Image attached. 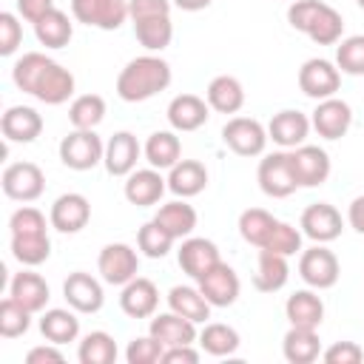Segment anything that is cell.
I'll list each match as a JSON object with an SVG mask.
<instances>
[{
    "instance_id": "cell-1",
    "label": "cell",
    "mask_w": 364,
    "mask_h": 364,
    "mask_svg": "<svg viewBox=\"0 0 364 364\" xmlns=\"http://www.w3.org/2000/svg\"><path fill=\"white\" fill-rule=\"evenodd\" d=\"M11 80L20 91L31 94L34 100L46 102V105H63L74 97V74L68 68H63L57 60L40 54V51H26L14 68H11Z\"/></svg>"
},
{
    "instance_id": "cell-2",
    "label": "cell",
    "mask_w": 364,
    "mask_h": 364,
    "mask_svg": "<svg viewBox=\"0 0 364 364\" xmlns=\"http://www.w3.org/2000/svg\"><path fill=\"white\" fill-rule=\"evenodd\" d=\"M171 65L156 54H142L125 63L117 77V97L125 102H145L171 85Z\"/></svg>"
},
{
    "instance_id": "cell-3",
    "label": "cell",
    "mask_w": 364,
    "mask_h": 364,
    "mask_svg": "<svg viewBox=\"0 0 364 364\" xmlns=\"http://www.w3.org/2000/svg\"><path fill=\"white\" fill-rule=\"evenodd\" d=\"M256 179H259L262 193H267V196H273V199L290 196V193L299 188L296 168H293V154H290V151L267 154V156L259 162Z\"/></svg>"
},
{
    "instance_id": "cell-4",
    "label": "cell",
    "mask_w": 364,
    "mask_h": 364,
    "mask_svg": "<svg viewBox=\"0 0 364 364\" xmlns=\"http://www.w3.org/2000/svg\"><path fill=\"white\" fill-rule=\"evenodd\" d=\"M102 156H105V145L94 131L74 128L60 142V162L71 171H91L102 162Z\"/></svg>"
},
{
    "instance_id": "cell-5",
    "label": "cell",
    "mask_w": 364,
    "mask_h": 364,
    "mask_svg": "<svg viewBox=\"0 0 364 364\" xmlns=\"http://www.w3.org/2000/svg\"><path fill=\"white\" fill-rule=\"evenodd\" d=\"M267 128L253 117H230L222 128V142L239 156H259L267 145Z\"/></svg>"
},
{
    "instance_id": "cell-6",
    "label": "cell",
    "mask_w": 364,
    "mask_h": 364,
    "mask_svg": "<svg viewBox=\"0 0 364 364\" xmlns=\"http://www.w3.org/2000/svg\"><path fill=\"white\" fill-rule=\"evenodd\" d=\"M71 14L77 23L102 31H117L131 17L128 0H71Z\"/></svg>"
},
{
    "instance_id": "cell-7",
    "label": "cell",
    "mask_w": 364,
    "mask_h": 364,
    "mask_svg": "<svg viewBox=\"0 0 364 364\" xmlns=\"http://www.w3.org/2000/svg\"><path fill=\"white\" fill-rule=\"evenodd\" d=\"M3 193L14 202H34L46 191V173L34 162H11L0 176Z\"/></svg>"
},
{
    "instance_id": "cell-8",
    "label": "cell",
    "mask_w": 364,
    "mask_h": 364,
    "mask_svg": "<svg viewBox=\"0 0 364 364\" xmlns=\"http://www.w3.org/2000/svg\"><path fill=\"white\" fill-rule=\"evenodd\" d=\"M97 270L102 276L105 284H128L131 279H136V270H139V256L131 245L125 242H111L100 250L97 256Z\"/></svg>"
},
{
    "instance_id": "cell-9",
    "label": "cell",
    "mask_w": 364,
    "mask_h": 364,
    "mask_svg": "<svg viewBox=\"0 0 364 364\" xmlns=\"http://www.w3.org/2000/svg\"><path fill=\"white\" fill-rule=\"evenodd\" d=\"M338 273H341L338 259H336V253L327 250L324 245L316 242V247L301 250V256H299V276H301V282H304L307 287H313V290H327V287H333V284L338 282Z\"/></svg>"
},
{
    "instance_id": "cell-10",
    "label": "cell",
    "mask_w": 364,
    "mask_h": 364,
    "mask_svg": "<svg viewBox=\"0 0 364 364\" xmlns=\"http://www.w3.org/2000/svg\"><path fill=\"white\" fill-rule=\"evenodd\" d=\"M341 85V71L338 65H333L330 60L313 57L299 68V88L310 97V100H327L336 97Z\"/></svg>"
},
{
    "instance_id": "cell-11",
    "label": "cell",
    "mask_w": 364,
    "mask_h": 364,
    "mask_svg": "<svg viewBox=\"0 0 364 364\" xmlns=\"http://www.w3.org/2000/svg\"><path fill=\"white\" fill-rule=\"evenodd\" d=\"M196 287L210 301V307H230L239 299L242 282H239V276H236V270L230 264L216 262L205 276L196 279Z\"/></svg>"
},
{
    "instance_id": "cell-12",
    "label": "cell",
    "mask_w": 364,
    "mask_h": 364,
    "mask_svg": "<svg viewBox=\"0 0 364 364\" xmlns=\"http://www.w3.org/2000/svg\"><path fill=\"white\" fill-rule=\"evenodd\" d=\"M299 225H301V233L307 239H313L318 245H327V242H333V239L341 236L344 219H341V213L330 202H313V205L304 208Z\"/></svg>"
},
{
    "instance_id": "cell-13",
    "label": "cell",
    "mask_w": 364,
    "mask_h": 364,
    "mask_svg": "<svg viewBox=\"0 0 364 364\" xmlns=\"http://www.w3.org/2000/svg\"><path fill=\"white\" fill-rule=\"evenodd\" d=\"M310 125L324 139H341L353 125V108L338 97L318 100V105H316V111L310 117Z\"/></svg>"
},
{
    "instance_id": "cell-14",
    "label": "cell",
    "mask_w": 364,
    "mask_h": 364,
    "mask_svg": "<svg viewBox=\"0 0 364 364\" xmlns=\"http://www.w3.org/2000/svg\"><path fill=\"white\" fill-rule=\"evenodd\" d=\"M63 296H65L68 307L77 310V313H97L102 307V301H105L102 284L85 270L68 273V279L63 282Z\"/></svg>"
},
{
    "instance_id": "cell-15",
    "label": "cell",
    "mask_w": 364,
    "mask_h": 364,
    "mask_svg": "<svg viewBox=\"0 0 364 364\" xmlns=\"http://www.w3.org/2000/svg\"><path fill=\"white\" fill-rule=\"evenodd\" d=\"M91 219V205L82 193H63L54 199L51 205V213H48V222L54 230L60 233H80Z\"/></svg>"
},
{
    "instance_id": "cell-16",
    "label": "cell",
    "mask_w": 364,
    "mask_h": 364,
    "mask_svg": "<svg viewBox=\"0 0 364 364\" xmlns=\"http://www.w3.org/2000/svg\"><path fill=\"white\" fill-rule=\"evenodd\" d=\"M293 154V168H296V179L299 188H318L327 182L330 176V156L324 148L318 145H299L290 151Z\"/></svg>"
},
{
    "instance_id": "cell-17",
    "label": "cell",
    "mask_w": 364,
    "mask_h": 364,
    "mask_svg": "<svg viewBox=\"0 0 364 364\" xmlns=\"http://www.w3.org/2000/svg\"><path fill=\"white\" fill-rule=\"evenodd\" d=\"M176 262L182 267V273H188L193 282L199 276H205L219 259V247L210 242V239H202V236H188L182 239L179 250H176Z\"/></svg>"
},
{
    "instance_id": "cell-18",
    "label": "cell",
    "mask_w": 364,
    "mask_h": 364,
    "mask_svg": "<svg viewBox=\"0 0 364 364\" xmlns=\"http://www.w3.org/2000/svg\"><path fill=\"white\" fill-rule=\"evenodd\" d=\"M310 117L293 108H284L279 114H273L270 125H267V136L279 145V148H299L304 145L307 134H310Z\"/></svg>"
},
{
    "instance_id": "cell-19",
    "label": "cell",
    "mask_w": 364,
    "mask_h": 364,
    "mask_svg": "<svg viewBox=\"0 0 364 364\" xmlns=\"http://www.w3.org/2000/svg\"><path fill=\"white\" fill-rule=\"evenodd\" d=\"M142 148L136 142V136L131 131H117L108 142H105V156H102V165L111 176H128L134 168H136V159H139Z\"/></svg>"
},
{
    "instance_id": "cell-20",
    "label": "cell",
    "mask_w": 364,
    "mask_h": 364,
    "mask_svg": "<svg viewBox=\"0 0 364 364\" xmlns=\"http://www.w3.org/2000/svg\"><path fill=\"white\" fill-rule=\"evenodd\" d=\"M168 188V179H162V173L156 168H142V171H131L125 176V199L136 208H148V205H156L162 199Z\"/></svg>"
},
{
    "instance_id": "cell-21",
    "label": "cell",
    "mask_w": 364,
    "mask_h": 364,
    "mask_svg": "<svg viewBox=\"0 0 364 364\" xmlns=\"http://www.w3.org/2000/svg\"><path fill=\"white\" fill-rule=\"evenodd\" d=\"M156 304H159V290L151 279H131L128 284H122V293H119V307L125 316L131 318H151L156 313Z\"/></svg>"
},
{
    "instance_id": "cell-22",
    "label": "cell",
    "mask_w": 364,
    "mask_h": 364,
    "mask_svg": "<svg viewBox=\"0 0 364 364\" xmlns=\"http://www.w3.org/2000/svg\"><path fill=\"white\" fill-rule=\"evenodd\" d=\"M0 131L9 142H34L43 134V117L31 105H11L0 117Z\"/></svg>"
},
{
    "instance_id": "cell-23",
    "label": "cell",
    "mask_w": 364,
    "mask_h": 364,
    "mask_svg": "<svg viewBox=\"0 0 364 364\" xmlns=\"http://www.w3.org/2000/svg\"><path fill=\"white\" fill-rule=\"evenodd\" d=\"M148 333L162 341L165 347H176V344H193L199 338L196 333V321L179 316V313H159V316H151V327Z\"/></svg>"
},
{
    "instance_id": "cell-24",
    "label": "cell",
    "mask_w": 364,
    "mask_h": 364,
    "mask_svg": "<svg viewBox=\"0 0 364 364\" xmlns=\"http://www.w3.org/2000/svg\"><path fill=\"white\" fill-rule=\"evenodd\" d=\"M210 105L196 94H176L168 102V122L173 131H196L208 122Z\"/></svg>"
},
{
    "instance_id": "cell-25",
    "label": "cell",
    "mask_w": 364,
    "mask_h": 364,
    "mask_svg": "<svg viewBox=\"0 0 364 364\" xmlns=\"http://www.w3.org/2000/svg\"><path fill=\"white\" fill-rule=\"evenodd\" d=\"M9 296L17 299L26 310L43 313L46 304H48V299H51V290H48V284H46V279H43L40 273H34V270H20V273H14V279H11V284H9Z\"/></svg>"
},
{
    "instance_id": "cell-26",
    "label": "cell",
    "mask_w": 364,
    "mask_h": 364,
    "mask_svg": "<svg viewBox=\"0 0 364 364\" xmlns=\"http://www.w3.org/2000/svg\"><path fill=\"white\" fill-rule=\"evenodd\" d=\"M290 279V264H287V256L282 253H273V250H259V259H256V273H253V287L259 293H276L287 284Z\"/></svg>"
},
{
    "instance_id": "cell-27",
    "label": "cell",
    "mask_w": 364,
    "mask_h": 364,
    "mask_svg": "<svg viewBox=\"0 0 364 364\" xmlns=\"http://www.w3.org/2000/svg\"><path fill=\"white\" fill-rule=\"evenodd\" d=\"M208 188V168L196 159H179L171 171H168V191L191 199L196 193H202Z\"/></svg>"
},
{
    "instance_id": "cell-28",
    "label": "cell",
    "mask_w": 364,
    "mask_h": 364,
    "mask_svg": "<svg viewBox=\"0 0 364 364\" xmlns=\"http://www.w3.org/2000/svg\"><path fill=\"white\" fill-rule=\"evenodd\" d=\"M282 353L290 364H313L321 355V338L313 327H293L282 338Z\"/></svg>"
},
{
    "instance_id": "cell-29",
    "label": "cell",
    "mask_w": 364,
    "mask_h": 364,
    "mask_svg": "<svg viewBox=\"0 0 364 364\" xmlns=\"http://www.w3.org/2000/svg\"><path fill=\"white\" fill-rule=\"evenodd\" d=\"M284 316H287V321L293 327H313V330H318V324L324 321V301L313 290H296L284 301Z\"/></svg>"
},
{
    "instance_id": "cell-30",
    "label": "cell",
    "mask_w": 364,
    "mask_h": 364,
    "mask_svg": "<svg viewBox=\"0 0 364 364\" xmlns=\"http://www.w3.org/2000/svg\"><path fill=\"white\" fill-rule=\"evenodd\" d=\"M205 97H208V105H210L213 111H219V114H236V111L245 105V88H242V82H239L236 77H230V74L213 77V80L208 82Z\"/></svg>"
},
{
    "instance_id": "cell-31",
    "label": "cell",
    "mask_w": 364,
    "mask_h": 364,
    "mask_svg": "<svg viewBox=\"0 0 364 364\" xmlns=\"http://www.w3.org/2000/svg\"><path fill=\"white\" fill-rule=\"evenodd\" d=\"M74 313L71 310H63V307L43 310V316H40V333H43V338L51 341V344L77 341V336H80V318Z\"/></svg>"
},
{
    "instance_id": "cell-32",
    "label": "cell",
    "mask_w": 364,
    "mask_h": 364,
    "mask_svg": "<svg viewBox=\"0 0 364 364\" xmlns=\"http://www.w3.org/2000/svg\"><path fill=\"white\" fill-rule=\"evenodd\" d=\"M142 154H145V159H148L151 168H156V171H165L168 168L171 171L179 162V156H182V142H179V136L173 131H154L148 136Z\"/></svg>"
},
{
    "instance_id": "cell-33",
    "label": "cell",
    "mask_w": 364,
    "mask_h": 364,
    "mask_svg": "<svg viewBox=\"0 0 364 364\" xmlns=\"http://www.w3.org/2000/svg\"><path fill=\"white\" fill-rule=\"evenodd\" d=\"M34 34H37L40 46H46V48H63V46H68L71 37H74V23L68 20L65 11L51 9L48 14H43V17L34 23Z\"/></svg>"
},
{
    "instance_id": "cell-34",
    "label": "cell",
    "mask_w": 364,
    "mask_h": 364,
    "mask_svg": "<svg viewBox=\"0 0 364 364\" xmlns=\"http://www.w3.org/2000/svg\"><path fill=\"white\" fill-rule=\"evenodd\" d=\"M154 219H156L173 239H188V236L193 233V228H196V210H193V205H188L185 199L165 202V205L156 210Z\"/></svg>"
},
{
    "instance_id": "cell-35",
    "label": "cell",
    "mask_w": 364,
    "mask_h": 364,
    "mask_svg": "<svg viewBox=\"0 0 364 364\" xmlns=\"http://www.w3.org/2000/svg\"><path fill=\"white\" fill-rule=\"evenodd\" d=\"M168 307H171L173 313L185 316V318L196 321V324L205 321V318H210V301L202 296L199 287H191V284H176V287H171V293H168Z\"/></svg>"
},
{
    "instance_id": "cell-36",
    "label": "cell",
    "mask_w": 364,
    "mask_h": 364,
    "mask_svg": "<svg viewBox=\"0 0 364 364\" xmlns=\"http://www.w3.org/2000/svg\"><path fill=\"white\" fill-rule=\"evenodd\" d=\"M276 225H279V219H276L273 213H267L264 208H247V210H242V216H239V233H242V239H245L247 245H253V247H264V245L270 242Z\"/></svg>"
},
{
    "instance_id": "cell-37",
    "label": "cell",
    "mask_w": 364,
    "mask_h": 364,
    "mask_svg": "<svg viewBox=\"0 0 364 364\" xmlns=\"http://www.w3.org/2000/svg\"><path fill=\"white\" fill-rule=\"evenodd\" d=\"M11 256L26 267L43 264L51 256L48 233H11Z\"/></svg>"
},
{
    "instance_id": "cell-38",
    "label": "cell",
    "mask_w": 364,
    "mask_h": 364,
    "mask_svg": "<svg viewBox=\"0 0 364 364\" xmlns=\"http://www.w3.org/2000/svg\"><path fill=\"white\" fill-rule=\"evenodd\" d=\"M239 344H242L239 333H236L230 324H222V321H210V324H205V330L199 333V347H202L208 355H216V358L233 355V353L239 350Z\"/></svg>"
},
{
    "instance_id": "cell-39",
    "label": "cell",
    "mask_w": 364,
    "mask_h": 364,
    "mask_svg": "<svg viewBox=\"0 0 364 364\" xmlns=\"http://www.w3.org/2000/svg\"><path fill=\"white\" fill-rule=\"evenodd\" d=\"M134 34L142 48L148 51H162L173 40V23L168 17H148V20H134Z\"/></svg>"
},
{
    "instance_id": "cell-40",
    "label": "cell",
    "mask_w": 364,
    "mask_h": 364,
    "mask_svg": "<svg viewBox=\"0 0 364 364\" xmlns=\"http://www.w3.org/2000/svg\"><path fill=\"white\" fill-rule=\"evenodd\" d=\"M80 364H114L117 361V341L105 330H91L77 347Z\"/></svg>"
},
{
    "instance_id": "cell-41",
    "label": "cell",
    "mask_w": 364,
    "mask_h": 364,
    "mask_svg": "<svg viewBox=\"0 0 364 364\" xmlns=\"http://www.w3.org/2000/svg\"><path fill=\"white\" fill-rule=\"evenodd\" d=\"M341 31H344V17L333 9V6H321L318 9V14L313 17V23L307 26V37L313 40V43H318V46H336L338 40H341Z\"/></svg>"
},
{
    "instance_id": "cell-42",
    "label": "cell",
    "mask_w": 364,
    "mask_h": 364,
    "mask_svg": "<svg viewBox=\"0 0 364 364\" xmlns=\"http://www.w3.org/2000/svg\"><path fill=\"white\" fill-rule=\"evenodd\" d=\"M105 117V100L100 94H80L68 105V119L74 128L94 131Z\"/></svg>"
},
{
    "instance_id": "cell-43",
    "label": "cell",
    "mask_w": 364,
    "mask_h": 364,
    "mask_svg": "<svg viewBox=\"0 0 364 364\" xmlns=\"http://www.w3.org/2000/svg\"><path fill=\"white\" fill-rule=\"evenodd\" d=\"M173 236L156 222V219H151V222H145L142 228H139V233H136V247L148 256V259H162V256H168V250L173 247Z\"/></svg>"
},
{
    "instance_id": "cell-44",
    "label": "cell",
    "mask_w": 364,
    "mask_h": 364,
    "mask_svg": "<svg viewBox=\"0 0 364 364\" xmlns=\"http://www.w3.org/2000/svg\"><path fill=\"white\" fill-rule=\"evenodd\" d=\"M31 310H26L17 299H11V296H6L3 301H0V336L3 338H17V336H23L28 327H31Z\"/></svg>"
},
{
    "instance_id": "cell-45",
    "label": "cell",
    "mask_w": 364,
    "mask_h": 364,
    "mask_svg": "<svg viewBox=\"0 0 364 364\" xmlns=\"http://www.w3.org/2000/svg\"><path fill=\"white\" fill-rule=\"evenodd\" d=\"M336 65L344 74L361 77L364 74V34H353L336 46Z\"/></svg>"
},
{
    "instance_id": "cell-46",
    "label": "cell",
    "mask_w": 364,
    "mask_h": 364,
    "mask_svg": "<svg viewBox=\"0 0 364 364\" xmlns=\"http://www.w3.org/2000/svg\"><path fill=\"white\" fill-rule=\"evenodd\" d=\"M162 353H165V344L156 341L148 333V336H139V338H131L128 341L125 361L128 364H162Z\"/></svg>"
},
{
    "instance_id": "cell-47",
    "label": "cell",
    "mask_w": 364,
    "mask_h": 364,
    "mask_svg": "<svg viewBox=\"0 0 364 364\" xmlns=\"http://www.w3.org/2000/svg\"><path fill=\"white\" fill-rule=\"evenodd\" d=\"M262 250V247H259ZM264 250H273V253H282V256H293L301 250V230L293 228L290 222H279L270 242L264 245Z\"/></svg>"
},
{
    "instance_id": "cell-48",
    "label": "cell",
    "mask_w": 364,
    "mask_h": 364,
    "mask_svg": "<svg viewBox=\"0 0 364 364\" xmlns=\"http://www.w3.org/2000/svg\"><path fill=\"white\" fill-rule=\"evenodd\" d=\"M9 230L11 233H46V216H43V210H37L31 205H23L11 213Z\"/></svg>"
},
{
    "instance_id": "cell-49",
    "label": "cell",
    "mask_w": 364,
    "mask_h": 364,
    "mask_svg": "<svg viewBox=\"0 0 364 364\" xmlns=\"http://www.w3.org/2000/svg\"><path fill=\"white\" fill-rule=\"evenodd\" d=\"M23 43V26L17 20V14L11 11H3L0 14V54L3 57H11Z\"/></svg>"
},
{
    "instance_id": "cell-50",
    "label": "cell",
    "mask_w": 364,
    "mask_h": 364,
    "mask_svg": "<svg viewBox=\"0 0 364 364\" xmlns=\"http://www.w3.org/2000/svg\"><path fill=\"white\" fill-rule=\"evenodd\" d=\"M321 6H324L321 0H296V3H290V9H287V23H290L296 31L304 34Z\"/></svg>"
},
{
    "instance_id": "cell-51",
    "label": "cell",
    "mask_w": 364,
    "mask_h": 364,
    "mask_svg": "<svg viewBox=\"0 0 364 364\" xmlns=\"http://www.w3.org/2000/svg\"><path fill=\"white\" fill-rule=\"evenodd\" d=\"M321 358L327 364H358L364 361V350L355 341H336L321 353Z\"/></svg>"
},
{
    "instance_id": "cell-52",
    "label": "cell",
    "mask_w": 364,
    "mask_h": 364,
    "mask_svg": "<svg viewBox=\"0 0 364 364\" xmlns=\"http://www.w3.org/2000/svg\"><path fill=\"white\" fill-rule=\"evenodd\" d=\"M173 0H128L131 20H148V17H168Z\"/></svg>"
},
{
    "instance_id": "cell-53",
    "label": "cell",
    "mask_w": 364,
    "mask_h": 364,
    "mask_svg": "<svg viewBox=\"0 0 364 364\" xmlns=\"http://www.w3.org/2000/svg\"><path fill=\"white\" fill-rule=\"evenodd\" d=\"M196 361H199V350H193V344L165 347L162 353V364H196Z\"/></svg>"
},
{
    "instance_id": "cell-54",
    "label": "cell",
    "mask_w": 364,
    "mask_h": 364,
    "mask_svg": "<svg viewBox=\"0 0 364 364\" xmlns=\"http://www.w3.org/2000/svg\"><path fill=\"white\" fill-rule=\"evenodd\" d=\"M54 9V0H17V11L23 20L37 23L43 14H48Z\"/></svg>"
},
{
    "instance_id": "cell-55",
    "label": "cell",
    "mask_w": 364,
    "mask_h": 364,
    "mask_svg": "<svg viewBox=\"0 0 364 364\" xmlns=\"http://www.w3.org/2000/svg\"><path fill=\"white\" fill-rule=\"evenodd\" d=\"M26 361L28 364H46V361H51V364H60L63 361V353H60V344H40V347H31L28 353H26Z\"/></svg>"
},
{
    "instance_id": "cell-56",
    "label": "cell",
    "mask_w": 364,
    "mask_h": 364,
    "mask_svg": "<svg viewBox=\"0 0 364 364\" xmlns=\"http://www.w3.org/2000/svg\"><path fill=\"white\" fill-rule=\"evenodd\" d=\"M347 222L353 230H358L364 236V196H355L350 202V210H347Z\"/></svg>"
},
{
    "instance_id": "cell-57",
    "label": "cell",
    "mask_w": 364,
    "mask_h": 364,
    "mask_svg": "<svg viewBox=\"0 0 364 364\" xmlns=\"http://www.w3.org/2000/svg\"><path fill=\"white\" fill-rule=\"evenodd\" d=\"M213 0H173V6L176 9H182V11H202V9H208Z\"/></svg>"
},
{
    "instance_id": "cell-58",
    "label": "cell",
    "mask_w": 364,
    "mask_h": 364,
    "mask_svg": "<svg viewBox=\"0 0 364 364\" xmlns=\"http://www.w3.org/2000/svg\"><path fill=\"white\" fill-rule=\"evenodd\" d=\"M355 3H358V6H361V9H364V0H355Z\"/></svg>"
}]
</instances>
